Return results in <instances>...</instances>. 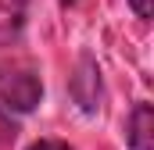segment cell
I'll return each mask as SVG.
<instances>
[{
    "label": "cell",
    "mask_w": 154,
    "mask_h": 150,
    "mask_svg": "<svg viewBox=\"0 0 154 150\" xmlns=\"http://www.w3.org/2000/svg\"><path fill=\"white\" fill-rule=\"evenodd\" d=\"M25 150H75V147L65 143V140H50V136H43V140H36V143H29Z\"/></svg>",
    "instance_id": "cell-6"
},
{
    "label": "cell",
    "mask_w": 154,
    "mask_h": 150,
    "mask_svg": "<svg viewBox=\"0 0 154 150\" xmlns=\"http://www.w3.org/2000/svg\"><path fill=\"white\" fill-rule=\"evenodd\" d=\"M14 136H18V122L11 118V111H4L0 107V150H7L14 143Z\"/></svg>",
    "instance_id": "cell-5"
},
{
    "label": "cell",
    "mask_w": 154,
    "mask_h": 150,
    "mask_svg": "<svg viewBox=\"0 0 154 150\" xmlns=\"http://www.w3.org/2000/svg\"><path fill=\"white\" fill-rule=\"evenodd\" d=\"M43 100V79L29 57L0 61V107L11 114H29Z\"/></svg>",
    "instance_id": "cell-1"
},
{
    "label": "cell",
    "mask_w": 154,
    "mask_h": 150,
    "mask_svg": "<svg viewBox=\"0 0 154 150\" xmlns=\"http://www.w3.org/2000/svg\"><path fill=\"white\" fill-rule=\"evenodd\" d=\"M72 97H75V104L82 111H97L100 104V72H97V64L90 61V57H82L79 61V72L72 79Z\"/></svg>",
    "instance_id": "cell-3"
},
{
    "label": "cell",
    "mask_w": 154,
    "mask_h": 150,
    "mask_svg": "<svg viewBox=\"0 0 154 150\" xmlns=\"http://www.w3.org/2000/svg\"><path fill=\"white\" fill-rule=\"evenodd\" d=\"M32 0H0V46H14L25 32Z\"/></svg>",
    "instance_id": "cell-4"
},
{
    "label": "cell",
    "mask_w": 154,
    "mask_h": 150,
    "mask_svg": "<svg viewBox=\"0 0 154 150\" xmlns=\"http://www.w3.org/2000/svg\"><path fill=\"white\" fill-rule=\"evenodd\" d=\"M151 143H154V114H151V104L140 100V104H133V111L125 118V147L151 150Z\"/></svg>",
    "instance_id": "cell-2"
},
{
    "label": "cell",
    "mask_w": 154,
    "mask_h": 150,
    "mask_svg": "<svg viewBox=\"0 0 154 150\" xmlns=\"http://www.w3.org/2000/svg\"><path fill=\"white\" fill-rule=\"evenodd\" d=\"M129 7L136 11L140 22H151V0H129Z\"/></svg>",
    "instance_id": "cell-7"
},
{
    "label": "cell",
    "mask_w": 154,
    "mask_h": 150,
    "mask_svg": "<svg viewBox=\"0 0 154 150\" xmlns=\"http://www.w3.org/2000/svg\"><path fill=\"white\" fill-rule=\"evenodd\" d=\"M61 4H65V7H72V4H79V0H61Z\"/></svg>",
    "instance_id": "cell-8"
}]
</instances>
